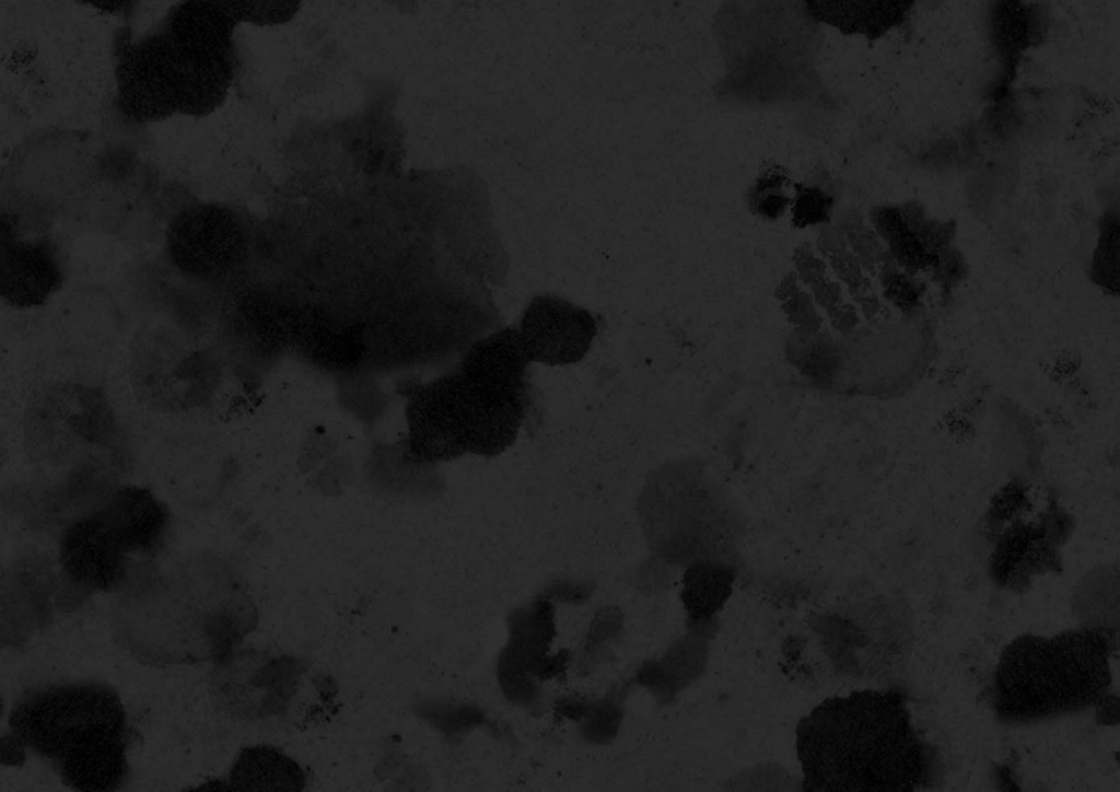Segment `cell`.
Segmentation results:
<instances>
[{
    "mask_svg": "<svg viewBox=\"0 0 1120 792\" xmlns=\"http://www.w3.org/2000/svg\"><path fill=\"white\" fill-rule=\"evenodd\" d=\"M796 745L810 791H910L932 769L928 746L895 691L825 700L801 721Z\"/></svg>",
    "mask_w": 1120,
    "mask_h": 792,
    "instance_id": "1",
    "label": "cell"
},
{
    "mask_svg": "<svg viewBox=\"0 0 1120 792\" xmlns=\"http://www.w3.org/2000/svg\"><path fill=\"white\" fill-rule=\"evenodd\" d=\"M13 733L55 764L81 791H110L127 773L126 718L117 695L92 684H66L25 694L10 717Z\"/></svg>",
    "mask_w": 1120,
    "mask_h": 792,
    "instance_id": "2",
    "label": "cell"
},
{
    "mask_svg": "<svg viewBox=\"0 0 1120 792\" xmlns=\"http://www.w3.org/2000/svg\"><path fill=\"white\" fill-rule=\"evenodd\" d=\"M1109 657V641L1098 629L1015 639L1003 651L994 675L999 719L1026 724L1094 707L1111 684Z\"/></svg>",
    "mask_w": 1120,
    "mask_h": 792,
    "instance_id": "3",
    "label": "cell"
},
{
    "mask_svg": "<svg viewBox=\"0 0 1120 792\" xmlns=\"http://www.w3.org/2000/svg\"><path fill=\"white\" fill-rule=\"evenodd\" d=\"M638 515L652 556L669 566L728 561L743 527L723 486L700 461L687 458L668 461L648 476Z\"/></svg>",
    "mask_w": 1120,
    "mask_h": 792,
    "instance_id": "4",
    "label": "cell"
},
{
    "mask_svg": "<svg viewBox=\"0 0 1120 792\" xmlns=\"http://www.w3.org/2000/svg\"><path fill=\"white\" fill-rule=\"evenodd\" d=\"M725 3L715 31L725 75L719 91L739 102H775L792 91L809 70L816 21L806 3ZM815 28V27H814ZM795 91V90H794Z\"/></svg>",
    "mask_w": 1120,
    "mask_h": 792,
    "instance_id": "5",
    "label": "cell"
},
{
    "mask_svg": "<svg viewBox=\"0 0 1120 792\" xmlns=\"http://www.w3.org/2000/svg\"><path fill=\"white\" fill-rule=\"evenodd\" d=\"M524 415V408L483 392L455 369L410 392L404 444L432 466L466 454L491 457L514 443Z\"/></svg>",
    "mask_w": 1120,
    "mask_h": 792,
    "instance_id": "6",
    "label": "cell"
},
{
    "mask_svg": "<svg viewBox=\"0 0 1120 792\" xmlns=\"http://www.w3.org/2000/svg\"><path fill=\"white\" fill-rule=\"evenodd\" d=\"M166 255L173 269L196 286L225 292L245 279L250 238L242 217L211 202L177 211L166 231Z\"/></svg>",
    "mask_w": 1120,
    "mask_h": 792,
    "instance_id": "7",
    "label": "cell"
},
{
    "mask_svg": "<svg viewBox=\"0 0 1120 792\" xmlns=\"http://www.w3.org/2000/svg\"><path fill=\"white\" fill-rule=\"evenodd\" d=\"M219 366L208 348L174 328L142 330L133 342L136 389L161 410L185 411L208 403L219 384Z\"/></svg>",
    "mask_w": 1120,
    "mask_h": 792,
    "instance_id": "8",
    "label": "cell"
},
{
    "mask_svg": "<svg viewBox=\"0 0 1120 792\" xmlns=\"http://www.w3.org/2000/svg\"><path fill=\"white\" fill-rule=\"evenodd\" d=\"M219 317L225 348L249 369L270 366L289 342L290 312L246 278L224 292Z\"/></svg>",
    "mask_w": 1120,
    "mask_h": 792,
    "instance_id": "9",
    "label": "cell"
},
{
    "mask_svg": "<svg viewBox=\"0 0 1120 792\" xmlns=\"http://www.w3.org/2000/svg\"><path fill=\"white\" fill-rule=\"evenodd\" d=\"M514 326L530 363L548 366L583 360L598 329L588 310L553 294L534 296Z\"/></svg>",
    "mask_w": 1120,
    "mask_h": 792,
    "instance_id": "10",
    "label": "cell"
},
{
    "mask_svg": "<svg viewBox=\"0 0 1120 792\" xmlns=\"http://www.w3.org/2000/svg\"><path fill=\"white\" fill-rule=\"evenodd\" d=\"M130 555L100 505L72 520L60 539L66 578L86 592H106L124 579Z\"/></svg>",
    "mask_w": 1120,
    "mask_h": 792,
    "instance_id": "11",
    "label": "cell"
},
{
    "mask_svg": "<svg viewBox=\"0 0 1120 792\" xmlns=\"http://www.w3.org/2000/svg\"><path fill=\"white\" fill-rule=\"evenodd\" d=\"M289 342L310 366L338 378L365 370L362 327L322 308L290 313Z\"/></svg>",
    "mask_w": 1120,
    "mask_h": 792,
    "instance_id": "12",
    "label": "cell"
},
{
    "mask_svg": "<svg viewBox=\"0 0 1120 792\" xmlns=\"http://www.w3.org/2000/svg\"><path fill=\"white\" fill-rule=\"evenodd\" d=\"M530 364L515 326L500 325L463 352L456 370L483 392L525 409Z\"/></svg>",
    "mask_w": 1120,
    "mask_h": 792,
    "instance_id": "13",
    "label": "cell"
},
{
    "mask_svg": "<svg viewBox=\"0 0 1120 792\" xmlns=\"http://www.w3.org/2000/svg\"><path fill=\"white\" fill-rule=\"evenodd\" d=\"M0 293L18 308L44 304L60 288L65 270L56 247L45 238L2 236Z\"/></svg>",
    "mask_w": 1120,
    "mask_h": 792,
    "instance_id": "14",
    "label": "cell"
},
{
    "mask_svg": "<svg viewBox=\"0 0 1120 792\" xmlns=\"http://www.w3.org/2000/svg\"><path fill=\"white\" fill-rule=\"evenodd\" d=\"M129 555L153 554L170 526L167 506L149 489L122 486L98 504Z\"/></svg>",
    "mask_w": 1120,
    "mask_h": 792,
    "instance_id": "15",
    "label": "cell"
},
{
    "mask_svg": "<svg viewBox=\"0 0 1120 792\" xmlns=\"http://www.w3.org/2000/svg\"><path fill=\"white\" fill-rule=\"evenodd\" d=\"M556 632L552 603L547 597H538L509 615L506 644L525 655L542 680L564 666L562 655H549Z\"/></svg>",
    "mask_w": 1120,
    "mask_h": 792,
    "instance_id": "16",
    "label": "cell"
},
{
    "mask_svg": "<svg viewBox=\"0 0 1120 792\" xmlns=\"http://www.w3.org/2000/svg\"><path fill=\"white\" fill-rule=\"evenodd\" d=\"M305 788L302 768L270 746L244 748L238 755L225 790L298 792Z\"/></svg>",
    "mask_w": 1120,
    "mask_h": 792,
    "instance_id": "17",
    "label": "cell"
},
{
    "mask_svg": "<svg viewBox=\"0 0 1120 792\" xmlns=\"http://www.w3.org/2000/svg\"><path fill=\"white\" fill-rule=\"evenodd\" d=\"M911 3L908 1H807L815 21L829 24L844 34L877 38L898 25Z\"/></svg>",
    "mask_w": 1120,
    "mask_h": 792,
    "instance_id": "18",
    "label": "cell"
},
{
    "mask_svg": "<svg viewBox=\"0 0 1120 792\" xmlns=\"http://www.w3.org/2000/svg\"><path fill=\"white\" fill-rule=\"evenodd\" d=\"M735 576L730 561L704 559L688 564L680 593L688 617L700 622L714 616L730 598Z\"/></svg>",
    "mask_w": 1120,
    "mask_h": 792,
    "instance_id": "19",
    "label": "cell"
},
{
    "mask_svg": "<svg viewBox=\"0 0 1120 792\" xmlns=\"http://www.w3.org/2000/svg\"><path fill=\"white\" fill-rule=\"evenodd\" d=\"M817 252L820 253L842 283L853 302L860 307L864 317L874 321L880 313L882 304L873 292L870 279L861 263L849 251L844 238L836 225L824 226L817 237Z\"/></svg>",
    "mask_w": 1120,
    "mask_h": 792,
    "instance_id": "20",
    "label": "cell"
},
{
    "mask_svg": "<svg viewBox=\"0 0 1120 792\" xmlns=\"http://www.w3.org/2000/svg\"><path fill=\"white\" fill-rule=\"evenodd\" d=\"M495 675L500 690L509 702L524 709H534L540 702L541 679L528 660L506 643L498 655Z\"/></svg>",
    "mask_w": 1120,
    "mask_h": 792,
    "instance_id": "21",
    "label": "cell"
},
{
    "mask_svg": "<svg viewBox=\"0 0 1120 792\" xmlns=\"http://www.w3.org/2000/svg\"><path fill=\"white\" fill-rule=\"evenodd\" d=\"M790 185L791 178L786 168L773 162L765 163L748 188V209L763 220H778L792 202V197L788 194Z\"/></svg>",
    "mask_w": 1120,
    "mask_h": 792,
    "instance_id": "22",
    "label": "cell"
},
{
    "mask_svg": "<svg viewBox=\"0 0 1120 792\" xmlns=\"http://www.w3.org/2000/svg\"><path fill=\"white\" fill-rule=\"evenodd\" d=\"M835 225L865 272L875 273L888 257L876 232L867 228L860 214L853 210L843 212Z\"/></svg>",
    "mask_w": 1120,
    "mask_h": 792,
    "instance_id": "23",
    "label": "cell"
},
{
    "mask_svg": "<svg viewBox=\"0 0 1120 792\" xmlns=\"http://www.w3.org/2000/svg\"><path fill=\"white\" fill-rule=\"evenodd\" d=\"M623 720V707L612 695L591 701L579 721L581 738L596 746L610 744L619 734Z\"/></svg>",
    "mask_w": 1120,
    "mask_h": 792,
    "instance_id": "24",
    "label": "cell"
},
{
    "mask_svg": "<svg viewBox=\"0 0 1120 792\" xmlns=\"http://www.w3.org/2000/svg\"><path fill=\"white\" fill-rule=\"evenodd\" d=\"M794 189L795 195L791 202L794 226L804 229L829 221L835 206V195L827 186L801 183L795 184Z\"/></svg>",
    "mask_w": 1120,
    "mask_h": 792,
    "instance_id": "25",
    "label": "cell"
},
{
    "mask_svg": "<svg viewBox=\"0 0 1120 792\" xmlns=\"http://www.w3.org/2000/svg\"><path fill=\"white\" fill-rule=\"evenodd\" d=\"M370 375V371L361 370L339 378L346 407L362 420L373 419L384 406L383 393Z\"/></svg>",
    "mask_w": 1120,
    "mask_h": 792,
    "instance_id": "26",
    "label": "cell"
},
{
    "mask_svg": "<svg viewBox=\"0 0 1120 792\" xmlns=\"http://www.w3.org/2000/svg\"><path fill=\"white\" fill-rule=\"evenodd\" d=\"M780 304L783 315L796 331L804 334L820 331L824 318L818 313L810 293L801 290Z\"/></svg>",
    "mask_w": 1120,
    "mask_h": 792,
    "instance_id": "27",
    "label": "cell"
},
{
    "mask_svg": "<svg viewBox=\"0 0 1120 792\" xmlns=\"http://www.w3.org/2000/svg\"><path fill=\"white\" fill-rule=\"evenodd\" d=\"M1119 228L1118 219L1109 216L1104 221L1100 245L1097 248V265L1105 272L1100 280L1107 288L1117 289L1118 282V255H1119Z\"/></svg>",
    "mask_w": 1120,
    "mask_h": 792,
    "instance_id": "28",
    "label": "cell"
},
{
    "mask_svg": "<svg viewBox=\"0 0 1120 792\" xmlns=\"http://www.w3.org/2000/svg\"><path fill=\"white\" fill-rule=\"evenodd\" d=\"M623 615L616 606H607L595 614L586 634L591 650L615 641L622 631Z\"/></svg>",
    "mask_w": 1120,
    "mask_h": 792,
    "instance_id": "29",
    "label": "cell"
},
{
    "mask_svg": "<svg viewBox=\"0 0 1120 792\" xmlns=\"http://www.w3.org/2000/svg\"><path fill=\"white\" fill-rule=\"evenodd\" d=\"M794 272L801 283L808 288L827 278V264L816 254L810 243L798 245L792 255Z\"/></svg>",
    "mask_w": 1120,
    "mask_h": 792,
    "instance_id": "30",
    "label": "cell"
},
{
    "mask_svg": "<svg viewBox=\"0 0 1120 792\" xmlns=\"http://www.w3.org/2000/svg\"><path fill=\"white\" fill-rule=\"evenodd\" d=\"M815 304L822 308L827 317H831L844 303L841 283L828 277L809 287Z\"/></svg>",
    "mask_w": 1120,
    "mask_h": 792,
    "instance_id": "31",
    "label": "cell"
},
{
    "mask_svg": "<svg viewBox=\"0 0 1120 792\" xmlns=\"http://www.w3.org/2000/svg\"><path fill=\"white\" fill-rule=\"evenodd\" d=\"M828 319L832 328L841 334L853 331L860 323L856 308L847 302Z\"/></svg>",
    "mask_w": 1120,
    "mask_h": 792,
    "instance_id": "32",
    "label": "cell"
},
{
    "mask_svg": "<svg viewBox=\"0 0 1120 792\" xmlns=\"http://www.w3.org/2000/svg\"><path fill=\"white\" fill-rule=\"evenodd\" d=\"M801 290V281L792 270L788 272L774 288V298L782 303L798 293Z\"/></svg>",
    "mask_w": 1120,
    "mask_h": 792,
    "instance_id": "33",
    "label": "cell"
},
{
    "mask_svg": "<svg viewBox=\"0 0 1120 792\" xmlns=\"http://www.w3.org/2000/svg\"><path fill=\"white\" fill-rule=\"evenodd\" d=\"M586 595H587L586 586H579V585L570 584V583L567 582V583L562 584L561 586L556 585L550 591V594L547 596V598H549V599L557 598L558 601L562 599V601H567V602H569V601L579 602L581 599H584L586 597Z\"/></svg>",
    "mask_w": 1120,
    "mask_h": 792,
    "instance_id": "34",
    "label": "cell"
}]
</instances>
